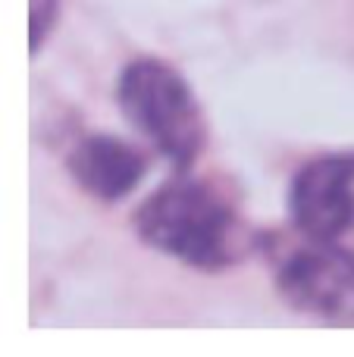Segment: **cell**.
I'll return each mask as SVG.
<instances>
[{
  "mask_svg": "<svg viewBox=\"0 0 354 357\" xmlns=\"http://www.w3.org/2000/svg\"><path fill=\"white\" fill-rule=\"evenodd\" d=\"M60 16V0H31V54L41 50Z\"/></svg>",
  "mask_w": 354,
  "mask_h": 357,
  "instance_id": "6",
  "label": "cell"
},
{
  "mask_svg": "<svg viewBox=\"0 0 354 357\" xmlns=\"http://www.w3.org/2000/svg\"><path fill=\"white\" fill-rule=\"evenodd\" d=\"M257 251L282 301L326 323H354V248L292 226L261 232Z\"/></svg>",
  "mask_w": 354,
  "mask_h": 357,
  "instance_id": "2",
  "label": "cell"
},
{
  "mask_svg": "<svg viewBox=\"0 0 354 357\" xmlns=\"http://www.w3.org/2000/svg\"><path fill=\"white\" fill-rule=\"evenodd\" d=\"M116 100L125 123L176 169H192L207 148V119L188 82L160 60H132L119 75Z\"/></svg>",
  "mask_w": 354,
  "mask_h": 357,
  "instance_id": "3",
  "label": "cell"
},
{
  "mask_svg": "<svg viewBox=\"0 0 354 357\" xmlns=\"http://www.w3.org/2000/svg\"><path fill=\"white\" fill-rule=\"evenodd\" d=\"M135 229L144 245L198 270L242 264L261 241L226 185L194 176L160 185L138 207Z\"/></svg>",
  "mask_w": 354,
  "mask_h": 357,
  "instance_id": "1",
  "label": "cell"
},
{
  "mask_svg": "<svg viewBox=\"0 0 354 357\" xmlns=\"http://www.w3.org/2000/svg\"><path fill=\"white\" fill-rule=\"evenodd\" d=\"M66 167L75 182L100 201L125 197L148 173V160L141 157V151L113 135H100V132L85 135L69 151Z\"/></svg>",
  "mask_w": 354,
  "mask_h": 357,
  "instance_id": "5",
  "label": "cell"
},
{
  "mask_svg": "<svg viewBox=\"0 0 354 357\" xmlns=\"http://www.w3.org/2000/svg\"><path fill=\"white\" fill-rule=\"evenodd\" d=\"M288 213L314 238L342 241L354 232V151L305 163L288 188Z\"/></svg>",
  "mask_w": 354,
  "mask_h": 357,
  "instance_id": "4",
  "label": "cell"
}]
</instances>
